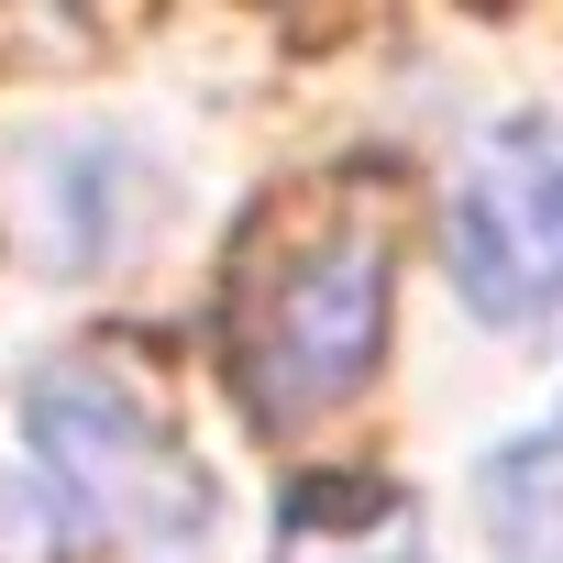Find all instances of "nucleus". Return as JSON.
Listing matches in <instances>:
<instances>
[{
	"mask_svg": "<svg viewBox=\"0 0 563 563\" xmlns=\"http://www.w3.org/2000/svg\"><path fill=\"white\" fill-rule=\"evenodd\" d=\"M387 365V221H321L232 299V376L265 431L332 420Z\"/></svg>",
	"mask_w": 563,
	"mask_h": 563,
	"instance_id": "nucleus-1",
	"label": "nucleus"
},
{
	"mask_svg": "<svg viewBox=\"0 0 563 563\" xmlns=\"http://www.w3.org/2000/svg\"><path fill=\"white\" fill-rule=\"evenodd\" d=\"M23 420H34V453L56 475V508H78L89 530H111L122 552L144 563H188L221 519V486L210 464L133 398L111 387L100 365H45L23 387Z\"/></svg>",
	"mask_w": 563,
	"mask_h": 563,
	"instance_id": "nucleus-2",
	"label": "nucleus"
},
{
	"mask_svg": "<svg viewBox=\"0 0 563 563\" xmlns=\"http://www.w3.org/2000/svg\"><path fill=\"white\" fill-rule=\"evenodd\" d=\"M453 288L486 321H541L563 299V122H508L453 188Z\"/></svg>",
	"mask_w": 563,
	"mask_h": 563,
	"instance_id": "nucleus-3",
	"label": "nucleus"
},
{
	"mask_svg": "<svg viewBox=\"0 0 563 563\" xmlns=\"http://www.w3.org/2000/svg\"><path fill=\"white\" fill-rule=\"evenodd\" d=\"M486 519H497V563H563V409L486 464Z\"/></svg>",
	"mask_w": 563,
	"mask_h": 563,
	"instance_id": "nucleus-4",
	"label": "nucleus"
},
{
	"mask_svg": "<svg viewBox=\"0 0 563 563\" xmlns=\"http://www.w3.org/2000/svg\"><path fill=\"white\" fill-rule=\"evenodd\" d=\"M0 563H67V508L34 475H0Z\"/></svg>",
	"mask_w": 563,
	"mask_h": 563,
	"instance_id": "nucleus-5",
	"label": "nucleus"
},
{
	"mask_svg": "<svg viewBox=\"0 0 563 563\" xmlns=\"http://www.w3.org/2000/svg\"><path fill=\"white\" fill-rule=\"evenodd\" d=\"M365 563H431V552H420V541H409V552H365Z\"/></svg>",
	"mask_w": 563,
	"mask_h": 563,
	"instance_id": "nucleus-6",
	"label": "nucleus"
}]
</instances>
